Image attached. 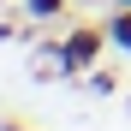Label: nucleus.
<instances>
[{
    "mask_svg": "<svg viewBox=\"0 0 131 131\" xmlns=\"http://www.w3.org/2000/svg\"><path fill=\"white\" fill-rule=\"evenodd\" d=\"M107 48V24H72L60 36V78H83Z\"/></svg>",
    "mask_w": 131,
    "mask_h": 131,
    "instance_id": "1",
    "label": "nucleus"
},
{
    "mask_svg": "<svg viewBox=\"0 0 131 131\" xmlns=\"http://www.w3.org/2000/svg\"><path fill=\"white\" fill-rule=\"evenodd\" d=\"M18 12H24L30 24H60V18L72 12V0H18Z\"/></svg>",
    "mask_w": 131,
    "mask_h": 131,
    "instance_id": "2",
    "label": "nucleus"
},
{
    "mask_svg": "<svg viewBox=\"0 0 131 131\" xmlns=\"http://www.w3.org/2000/svg\"><path fill=\"white\" fill-rule=\"evenodd\" d=\"M101 24H107V42H113L119 54H131V6H113Z\"/></svg>",
    "mask_w": 131,
    "mask_h": 131,
    "instance_id": "3",
    "label": "nucleus"
},
{
    "mask_svg": "<svg viewBox=\"0 0 131 131\" xmlns=\"http://www.w3.org/2000/svg\"><path fill=\"white\" fill-rule=\"evenodd\" d=\"M83 83H90V95H119V72H107V66H90Z\"/></svg>",
    "mask_w": 131,
    "mask_h": 131,
    "instance_id": "4",
    "label": "nucleus"
},
{
    "mask_svg": "<svg viewBox=\"0 0 131 131\" xmlns=\"http://www.w3.org/2000/svg\"><path fill=\"white\" fill-rule=\"evenodd\" d=\"M18 36H24V30H18L12 18H0V42H18Z\"/></svg>",
    "mask_w": 131,
    "mask_h": 131,
    "instance_id": "5",
    "label": "nucleus"
},
{
    "mask_svg": "<svg viewBox=\"0 0 131 131\" xmlns=\"http://www.w3.org/2000/svg\"><path fill=\"white\" fill-rule=\"evenodd\" d=\"M0 131H30V125H18V119H0Z\"/></svg>",
    "mask_w": 131,
    "mask_h": 131,
    "instance_id": "6",
    "label": "nucleus"
},
{
    "mask_svg": "<svg viewBox=\"0 0 131 131\" xmlns=\"http://www.w3.org/2000/svg\"><path fill=\"white\" fill-rule=\"evenodd\" d=\"M0 6H12V0H0Z\"/></svg>",
    "mask_w": 131,
    "mask_h": 131,
    "instance_id": "7",
    "label": "nucleus"
}]
</instances>
